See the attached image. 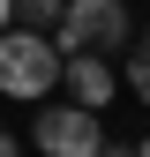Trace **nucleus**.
I'll return each mask as SVG.
<instances>
[{
	"mask_svg": "<svg viewBox=\"0 0 150 157\" xmlns=\"http://www.w3.org/2000/svg\"><path fill=\"white\" fill-rule=\"evenodd\" d=\"M60 82V45H53V30H30V23H8L0 30V90L8 97H45Z\"/></svg>",
	"mask_w": 150,
	"mask_h": 157,
	"instance_id": "f257e3e1",
	"label": "nucleus"
},
{
	"mask_svg": "<svg viewBox=\"0 0 150 157\" xmlns=\"http://www.w3.org/2000/svg\"><path fill=\"white\" fill-rule=\"evenodd\" d=\"M135 37V15H128V0H68L60 23H53V45L60 52H112Z\"/></svg>",
	"mask_w": 150,
	"mask_h": 157,
	"instance_id": "f03ea898",
	"label": "nucleus"
},
{
	"mask_svg": "<svg viewBox=\"0 0 150 157\" xmlns=\"http://www.w3.org/2000/svg\"><path fill=\"white\" fill-rule=\"evenodd\" d=\"M38 150L45 157H98V142H105V127H98V112L90 105H45V97H38Z\"/></svg>",
	"mask_w": 150,
	"mask_h": 157,
	"instance_id": "7ed1b4c3",
	"label": "nucleus"
},
{
	"mask_svg": "<svg viewBox=\"0 0 150 157\" xmlns=\"http://www.w3.org/2000/svg\"><path fill=\"white\" fill-rule=\"evenodd\" d=\"M60 82H68L75 105L105 112V105H112V90H120V75L105 67V52H60Z\"/></svg>",
	"mask_w": 150,
	"mask_h": 157,
	"instance_id": "20e7f679",
	"label": "nucleus"
},
{
	"mask_svg": "<svg viewBox=\"0 0 150 157\" xmlns=\"http://www.w3.org/2000/svg\"><path fill=\"white\" fill-rule=\"evenodd\" d=\"M120 75H128V90L150 105V37H135V52H128V67H120Z\"/></svg>",
	"mask_w": 150,
	"mask_h": 157,
	"instance_id": "39448f33",
	"label": "nucleus"
},
{
	"mask_svg": "<svg viewBox=\"0 0 150 157\" xmlns=\"http://www.w3.org/2000/svg\"><path fill=\"white\" fill-rule=\"evenodd\" d=\"M60 8H68V0H15V23H30V30H53V23H60Z\"/></svg>",
	"mask_w": 150,
	"mask_h": 157,
	"instance_id": "423d86ee",
	"label": "nucleus"
},
{
	"mask_svg": "<svg viewBox=\"0 0 150 157\" xmlns=\"http://www.w3.org/2000/svg\"><path fill=\"white\" fill-rule=\"evenodd\" d=\"M0 157H23V142H15V135H8V127H0Z\"/></svg>",
	"mask_w": 150,
	"mask_h": 157,
	"instance_id": "0eeeda50",
	"label": "nucleus"
},
{
	"mask_svg": "<svg viewBox=\"0 0 150 157\" xmlns=\"http://www.w3.org/2000/svg\"><path fill=\"white\" fill-rule=\"evenodd\" d=\"M98 157H135V150H128V142H98Z\"/></svg>",
	"mask_w": 150,
	"mask_h": 157,
	"instance_id": "6e6552de",
	"label": "nucleus"
},
{
	"mask_svg": "<svg viewBox=\"0 0 150 157\" xmlns=\"http://www.w3.org/2000/svg\"><path fill=\"white\" fill-rule=\"evenodd\" d=\"M8 23H15V0H0V30H8Z\"/></svg>",
	"mask_w": 150,
	"mask_h": 157,
	"instance_id": "1a4fd4ad",
	"label": "nucleus"
},
{
	"mask_svg": "<svg viewBox=\"0 0 150 157\" xmlns=\"http://www.w3.org/2000/svg\"><path fill=\"white\" fill-rule=\"evenodd\" d=\"M135 157H150V135H143V142H135Z\"/></svg>",
	"mask_w": 150,
	"mask_h": 157,
	"instance_id": "9d476101",
	"label": "nucleus"
}]
</instances>
